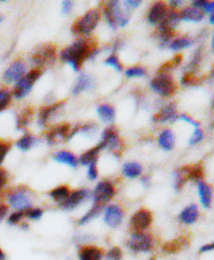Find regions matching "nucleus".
Here are the masks:
<instances>
[{
    "mask_svg": "<svg viewBox=\"0 0 214 260\" xmlns=\"http://www.w3.org/2000/svg\"><path fill=\"white\" fill-rule=\"evenodd\" d=\"M97 53V46L94 41L80 39L70 46L66 47L61 53V59L69 63L72 69L77 72L83 63Z\"/></svg>",
    "mask_w": 214,
    "mask_h": 260,
    "instance_id": "1",
    "label": "nucleus"
},
{
    "mask_svg": "<svg viewBox=\"0 0 214 260\" xmlns=\"http://www.w3.org/2000/svg\"><path fill=\"white\" fill-rule=\"evenodd\" d=\"M126 247L135 253H150L155 248V238L146 232H133L126 240Z\"/></svg>",
    "mask_w": 214,
    "mask_h": 260,
    "instance_id": "2",
    "label": "nucleus"
},
{
    "mask_svg": "<svg viewBox=\"0 0 214 260\" xmlns=\"http://www.w3.org/2000/svg\"><path fill=\"white\" fill-rule=\"evenodd\" d=\"M100 21V12L95 9L88 11L83 18L77 19L71 26L73 35H88Z\"/></svg>",
    "mask_w": 214,
    "mask_h": 260,
    "instance_id": "3",
    "label": "nucleus"
},
{
    "mask_svg": "<svg viewBox=\"0 0 214 260\" xmlns=\"http://www.w3.org/2000/svg\"><path fill=\"white\" fill-rule=\"evenodd\" d=\"M105 16L109 25L112 28L124 26L130 20V15L123 12L119 6V2H109L105 6Z\"/></svg>",
    "mask_w": 214,
    "mask_h": 260,
    "instance_id": "4",
    "label": "nucleus"
},
{
    "mask_svg": "<svg viewBox=\"0 0 214 260\" xmlns=\"http://www.w3.org/2000/svg\"><path fill=\"white\" fill-rule=\"evenodd\" d=\"M42 73L40 70L36 69L29 72L26 76L21 78L14 88V95L16 99H23L24 96L27 95V93L30 91V89L34 86L36 81L41 77Z\"/></svg>",
    "mask_w": 214,
    "mask_h": 260,
    "instance_id": "5",
    "label": "nucleus"
},
{
    "mask_svg": "<svg viewBox=\"0 0 214 260\" xmlns=\"http://www.w3.org/2000/svg\"><path fill=\"white\" fill-rule=\"evenodd\" d=\"M151 87L162 96H170L176 91L174 79L167 74H160L154 78L151 82Z\"/></svg>",
    "mask_w": 214,
    "mask_h": 260,
    "instance_id": "6",
    "label": "nucleus"
},
{
    "mask_svg": "<svg viewBox=\"0 0 214 260\" xmlns=\"http://www.w3.org/2000/svg\"><path fill=\"white\" fill-rule=\"evenodd\" d=\"M153 222V214L150 210L140 209L130 219V225L134 232H144Z\"/></svg>",
    "mask_w": 214,
    "mask_h": 260,
    "instance_id": "7",
    "label": "nucleus"
},
{
    "mask_svg": "<svg viewBox=\"0 0 214 260\" xmlns=\"http://www.w3.org/2000/svg\"><path fill=\"white\" fill-rule=\"evenodd\" d=\"M114 195H115V188L110 182L108 181L100 182L96 185L93 191L94 204H100L105 206L109 201L113 199Z\"/></svg>",
    "mask_w": 214,
    "mask_h": 260,
    "instance_id": "8",
    "label": "nucleus"
},
{
    "mask_svg": "<svg viewBox=\"0 0 214 260\" xmlns=\"http://www.w3.org/2000/svg\"><path fill=\"white\" fill-rule=\"evenodd\" d=\"M9 203L18 211H25L31 208V200L28 197L27 190L23 188L15 190L9 197Z\"/></svg>",
    "mask_w": 214,
    "mask_h": 260,
    "instance_id": "9",
    "label": "nucleus"
},
{
    "mask_svg": "<svg viewBox=\"0 0 214 260\" xmlns=\"http://www.w3.org/2000/svg\"><path fill=\"white\" fill-rule=\"evenodd\" d=\"M56 56H57L56 47L53 45H45L40 47L39 50L32 55L31 61L35 64L39 65V67H43V65L54 63L56 60Z\"/></svg>",
    "mask_w": 214,
    "mask_h": 260,
    "instance_id": "10",
    "label": "nucleus"
},
{
    "mask_svg": "<svg viewBox=\"0 0 214 260\" xmlns=\"http://www.w3.org/2000/svg\"><path fill=\"white\" fill-rule=\"evenodd\" d=\"M97 147L100 150L104 148H109V149H117L120 147V139L118 136L117 129H115L114 127L107 128L102 137L101 143L97 145Z\"/></svg>",
    "mask_w": 214,
    "mask_h": 260,
    "instance_id": "11",
    "label": "nucleus"
},
{
    "mask_svg": "<svg viewBox=\"0 0 214 260\" xmlns=\"http://www.w3.org/2000/svg\"><path fill=\"white\" fill-rule=\"evenodd\" d=\"M89 197H90V191L87 189L75 190L69 194L68 199L66 200L63 204H61L60 207L66 211L73 210L84 201H86Z\"/></svg>",
    "mask_w": 214,
    "mask_h": 260,
    "instance_id": "12",
    "label": "nucleus"
},
{
    "mask_svg": "<svg viewBox=\"0 0 214 260\" xmlns=\"http://www.w3.org/2000/svg\"><path fill=\"white\" fill-rule=\"evenodd\" d=\"M190 245V239L187 236H179L173 240H169L165 243H163L161 247V251L164 254H178L181 251H183Z\"/></svg>",
    "mask_w": 214,
    "mask_h": 260,
    "instance_id": "13",
    "label": "nucleus"
},
{
    "mask_svg": "<svg viewBox=\"0 0 214 260\" xmlns=\"http://www.w3.org/2000/svg\"><path fill=\"white\" fill-rule=\"evenodd\" d=\"M124 213L118 205H111L106 208L105 222L111 228H117L122 222Z\"/></svg>",
    "mask_w": 214,
    "mask_h": 260,
    "instance_id": "14",
    "label": "nucleus"
},
{
    "mask_svg": "<svg viewBox=\"0 0 214 260\" xmlns=\"http://www.w3.org/2000/svg\"><path fill=\"white\" fill-rule=\"evenodd\" d=\"M77 255L79 260H103L105 251L96 246L85 245L78 249Z\"/></svg>",
    "mask_w": 214,
    "mask_h": 260,
    "instance_id": "15",
    "label": "nucleus"
},
{
    "mask_svg": "<svg viewBox=\"0 0 214 260\" xmlns=\"http://www.w3.org/2000/svg\"><path fill=\"white\" fill-rule=\"evenodd\" d=\"M24 73H25L24 63L21 61H16L5 72L4 79L8 83L18 82L21 78H23Z\"/></svg>",
    "mask_w": 214,
    "mask_h": 260,
    "instance_id": "16",
    "label": "nucleus"
},
{
    "mask_svg": "<svg viewBox=\"0 0 214 260\" xmlns=\"http://www.w3.org/2000/svg\"><path fill=\"white\" fill-rule=\"evenodd\" d=\"M179 116L177 113V108L175 104H168L164 106L158 113L154 116L153 121L155 123H165L170 122L174 123L176 120H178Z\"/></svg>",
    "mask_w": 214,
    "mask_h": 260,
    "instance_id": "17",
    "label": "nucleus"
},
{
    "mask_svg": "<svg viewBox=\"0 0 214 260\" xmlns=\"http://www.w3.org/2000/svg\"><path fill=\"white\" fill-rule=\"evenodd\" d=\"M168 10L165 7V4L157 3L151 9L149 16H147V20L151 24H160L166 18Z\"/></svg>",
    "mask_w": 214,
    "mask_h": 260,
    "instance_id": "18",
    "label": "nucleus"
},
{
    "mask_svg": "<svg viewBox=\"0 0 214 260\" xmlns=\"http://www.w3.org/2000/svg\"><path fill=\"white\" fill-rule=\"evenodd\" d=\"M70 134H71L70 126L68 124H61V125L49 130L46 135V139L49 144H54V143H56L58 138L68 140Z\"/></svg>",
    "mask_w": 214,
    "mask_h": 260,
    "instance_id": "19",
    "label": "nucleus"
},
{
    "mask_svg": "<svg viewBox=\"0 0 214 260\" xmlns=\"http://www.w3.org/2000/svg\"><path fill=\"white\" fill-rule=\"evenodd\" d=\"M93 86H94L93 79L87 74H81L77 78L76 83L74 84V86L72 88V93L74 95H77L80 92H83V91L88 90V89H91Z\"/></svg>",
    "mask_w": 214,
    "mask_h": 260,
    "instance_id": "20",
    "label": "nucleus"
},
{
    "mask_svg": "<svg viewBox=\"0 0 214 260\" xmlns=\"http://www.w3.org/2000/svg\"><path fill=\"white\" fill-rule=\"evenodd\" d=\"M199 215H200V212H199V209H197V206L190 205L186 207L182 212L180 213L179 218L185 224H192L197 220V218H199Z\"/></svg>",
    "mask_w": 214,
    "mask_h": 260,
    "instance_id": "21",
    "label": "nucleus"
},
{
    "mask_svg": "<svg viewBox=\"0 0 214 260\" xmlns=\"http://www.w3.org/2000/svg\"><path fill=\"white\" fill-rule=\"evenodd\" d=\"M197 188H199V194L203 207L206 209L210 208L212 202V188L203 181L197 183Z\"/></svg>",
    "mask_w": 214,
    "mask_h": 260,
    "instance_id": "22",
    "label": "nucleus"
},
{
    "mask_svg": "<svg viewBox=\"0 0 214 260\" xmlns=\"http://www.w3.org/2000/svg\"><path fill=\"white\" fill-rule=\"evenodd\" d=\"M186 175L187 180H191L194 182H201L202 178L204 176L203 168L200 165H194V166H185L183 168H181Z\"/></svg>",
    "mask_w": 214,
    "mask_h": 260,
    "instance_id": "23",
    "label": "nucleus"
},
{
    "mask_svg": "<svg viewBox=\"0 0 214 260\" xmlns=\"http://www.w3.org/2000/svg\"><path fill=\"white\" fill-rule=\"evenodd\" d=\"M180 19L184 21H192V22H199L203 20L204 15L199 10L193 8H186L179 14Z\"/></svg>",
    "mask_w": 214,
    "mask_h": 260,
    "instance_id": "24",
    "label": "nucleus"
},
{
    "mask_svg": "<svg viewBox=\"0 0 214 260\" xmlns=\"http://www.w3.org/2000/svg\"><path fill=\"white\" fill-rule=\"evenodd\" d=\"M97 113H98V117L101 118V120L106 123H113V121L115 120V109L114 107H112L109 104H103L101 106H98L97 108Z\"/></svg>",
    "mask_w": 214,
    "mask_h": 260,
    "instance_id": "25",
    "label": "nucleus"
},
{
    "mask_svg": "<svg viewBox=\"0 0 214 260\" xmlns=\"http://www.w3.org/2000/svg\"><path fill=\"white\" fill-rule=\"evenodd\" d=\"M159 144L164 150H172L175 146V137L172 133V130L165 129L163 130L161 135L159 136Z\"/></svg>",
    "mask_w": 214,
    "mask_h": 260,
    "instance_id": "26",
    "label": "nucleus"
},
{
    "mask_svg": "<svg viewBox=\"0 0 214 260\" xmlns=\"http://www.w3.org/2000/svg\"><path fill=\"white\" fill-rule=\"evenodd\" d=\"M64 104V102H59L57 104H54V105H49V106H46V107H43L39 113V125L41 126H44L47 122V120L51 118L54 113L60 108L62 107V105Z\"/></svg>",
    "mask_w": 214,
    "mask_h": 260,
    "instance_id": "27",
    "label": "nucleus"
},
{
    "mask_svg": "<svg viewBox=\"0 0 214 260\" xmlns=\"http://www.w3.org/2000/svg\"><path fill=\"white\" fill-rule=\"evenodd\" d=\"M70 194V191H69V188L67 186H60V187H57L55 188L54 190H52L51 192H49V195H51V198L59 203V205L63 204L66 200L68 199Z\"/></svg>",
    "mask_w": 214,
    "mask_h": 260,
    "instance_id": "28",
    "label": "nucleus"
},
{
    "mask_svg": "<svg viewBox=\"0 0 214 260\" xmlns=\"http://www.w3.org/2000/svg\"><path fill=\"white\" fill-rule=\"evenodd\" d=\"M55 160L60 162V164H65V165H68V166L74 167V168L77 166L76 157L68 151H60V152L56 153Z\"/></svg>",
    "mask_w": 214,
    "mask_h": 260,
    "instance_id": "29",
    "label": "nucleus"
},
{
    "mask_svg": "<svg viewBox=\"0 0 214 260\" xmlns=\"http://www.w3.org/2000/svg\"><path fill=\"white\" fill-rule=\"evenodd\" d=\"M122 173L127 178H135L142 173V167L138 162H125L122 167Z\"/></svg>",
    "mask_w": 214,
    "mask_h": 260,
    "instance_id": "30",
    "label": "nucleus"
},
{
    "mask_svg": "<svg viewBox=\"0 0 214 260\" xmlns=\"http://www.w3.org/2000/svg\"><path fill=\"white\" fill-rule=\"evenodd\" d=\"M104 207H105L104 205L93 204L92 208L88 211V212H87L83 217H80V218L78 219L77 223H78L79 225H81V224H85V223L89 222V221L92 220L94 217H96L98 214H101V212L103 211Z\"/></svg>",
    "mask_w": 214,
    "mask_h": 260,
    "instance_id": "31",
    "label": "nucleus"
},
{
    "mask_svg": "<svg viewBox=\"0 0 214 260\" xmlns=\"http://www.w3.org/2000/svg\"><path fill=\"white\" fill-rule=\"evenodd\" d=\"M100 149H98V147L96 146V147L88 150L87 152H85L84 154H81L80 156V162L81 165L84 166H90L91 164H94V162H96L97 160V157H98V153H100Z\"/></svg>",
    "mask_w": 214,
    "mask_h": 260,
    "instance_id": "32",
    "label": "nucleus"
},
{
    "mask_svg": "<svg viewBox=\"0 0 214 260\" xmlns=\"http://www.w3.org/2000/svg\"><path fill=\"white\" fill-rule=\"evenodd\" d=\"M157 35H158V38L161 40V42L164 44V43L168 42L173 38L174 28H170V27H168L166 25H163V24H159Z\"/></svg>",
    "mask_w": 214,
    "mask_h": 260,
    "instance_id": "33",
    "label": "nucleus"
},
{
    "mask_svg": "<svg viewBox=\"0 0 214 260\" xmlns=\"http://www.w3.org/2000/svg\"><path fill=\"white\" fill-rule=\"evenodd\" d=\"M36 143V138L31 135H25L23 136L18 142H17V147L20 150L26 151L28 149H30L32 146L35 145Z\"/></svg>",
    "mask_w": 214,
    "mask_h": 260,
    "instance_id": "34",
    "label": "nucleus"
},
{
    "mask_svg": "<svg viewBox=\"0 0 214 260\" xmlns=\"http://www.w3.org/2000/svg\"><path fill=\"white\" fill-rule=\"evenodd\" d=\"M192 43H193L192 40L188 38H178L170 43L169 47L173 51H179V50H182V48H186L190 46Z\"/></svg>",
    "mask_w": 214,
    "mask_h": 260,
    "instance_id": "35",
    "label": "nucleus"
},
{
    "mask_svg": "<svg viewBox=\"0 0 214 260\" xmlns=\"http://www.w3.org/2000/svg\"><path fill=\"white\" fill-rule=\"evenodd\" d=\"M187 181L186 175L184 174V172L182 170H178L175 172V189L177 191H181L182 188L184 187L185 183Z\"/></svg>",
    "mask_w": 214,
    "mask_h": 260,
    "instance_id": "36",
    "label": "nucleus"
},
{
    "mask_svg": "<svg viewBox=\"0 0 214 260\" xmlns=\"http://www.w3.org/2000/svg\"><path fill=\"white\" fill-rule=\"evenodd\" d=\"M12 100V94L7 89L0 90V111L5 110Z\"/></svg>",
    "mask_w": 214,
    "mask_h": 260,
    "instance_id": "37",
    "label": "nucleus"
},
{
    "mask_svg": "<svg viewBox=\"0 0 214 260\" xmlns=\"http://www.w3.org/2000/svg\"><path fill=\"white\" fill-rule=\"evenodd\" d=\"M31 113H32V110L30 109H26L24 110L21 115L18 117V120H17V127L19 129L21 128H24L25 126L28 125V122L31 118Z\"/></svg>",
    "mask_w": 214,
    "mask_h": 260,
    "instance_id": "38",
    "label": "nucleus"
},
{
    "mask_svg": "<svg viewBox=\"0 0 214 260\" xmlns=\"http://www.w3.org/2000/svg\"><path fill=\"white\" fill-rule=\"evenodd\" d=\"M122 251L119 247H113L106 254L107 260H122Z\"/></svg>",
    "mask_w": 214,
    "mask_h": 260,
    "instance_id": "39",
    "label": "nucleus"
},
{
    "mask_svg": "<svg viewBox=\"0 0 214 260\" xmlns=\"http://www.w3.org/2000/svg\"><path fill=\"white\" fill-rule=\"evenodd\" d=\"M43 215V210L40 208H29L25 210V216L32 220H38Z\"/></svg>",
    "mask_w": 214,
    "mask_h": 260,
    "instance_id": "40",
    "label": "nucleus"
},
{
    "mask_svg": "<svg viewBox=\"0 0 214 260\" xmlns=\"http://www.w3.org/2000/svg\"><path fill=\"white\" fill-rule=\"evenodd\" d=\"M106 65H109V67H112L114 70H116L117 72H121L122 71V65L119 61V59L117 58L116 55H111L106 61H105Z\"/></svg>",
    "mask_w": 214,
    "mask_h": 260,
    "instance_id": "41",
    "label": "nucleus"
},
{
    "mask_svg": "<svg viewBox=\"0 0 214 260\" xmlns=\"http://www.w3.org/2000/svg\"><path fill=\"white\" fill-rule=\"evenodd\" d=\"M146 72L144 69L142 68H132V69H129L125 71V76L129 77V78H134V77H143L145 76Z\"/></svg>",
    "mask_w": 214,
    "mask_h": 260,
    "instance_id": "42",
    "label": "nucleus"
},
{
    "mask_svg": "<svg viewBox=\"0 0 214 260\" xmlns=\"http://www.w3.org/2000/svg\"><path fill=\"white\" fill-rule=\"evenodd\" d=\"M25 217V211H18V212L13 213L9 217V223L10 224H17L22 220V218Z\"/></svg>",
    "mask_w": 214,
    "mask_h": 260,
    "instance_id": "43",
    "label": "nucleus"
},
{
    "mask_svg": "<svg viewBox=\"0 0 214 260\" xmlns=\"http://www.w3.org/2000/svg\"><path fill=\"white\" fill-rule=\"evenodd\" d=\"M203 138H204V134H203L202 130H200L199 128H196L194 134L192 135V137H191V139L189 141V144L190 145H195V144H197L199 142H201L203 140Z\"/></svg>",
    "mask_w": 214,
    "mask_h": 260,
    "instance_id": "44",
    "label": "nucleus"
},
{
    "mask_svg": "<svg viewBox=\"0 0 214 260\" xmlns=\"http://www.w3.org/2000/svg\"><path fill=\"white\" fill-rule=\"evenodd\" d=\"M11 146L8 143H0V165H2V162L4 161L5 157L7 156L8 152L10 151Z\"/></svg>",
    "mask_w": 214,
    "mask_h": 260,
    "instance_id": "45",
    "label": "nucleus"
},
{
    "mask_svg": "<svg viewBox=\"0 0 214 260\" xmlns=\"http://www.w3.org/2000/svg\"><path fill=\"white\" fill-rule=\"evenodd\" d=\"M181 82H182L183 85L185 86H189V85H192L194 82H195V77L192 73H186L182 80H181Z\"/></svg>",
    "mask_w": 214,
    "mask_h": 260,
    "instance_id": "46",
    "label": "nucleus"
},
{
    "mask_svg": "<svg viewBox=\"0 0 214 260\" xmlns=\"http://www.w3.org/2000/svg\"><path fill=\"white\" fill-rule=\"evenodd\" d=\"M97 175H98V171H97V167H96V162H94V164H91L89 166V169H88V177L90 178V180L94 181L97 178Z\"/></svg>",
    "mask_w": 214,
    "mask_h": 260,
    "instance_id": "47",
    "label": "nucleus"
},
{
    "mask_svg": "<svg viewBox=\"0 0 214 260\" xmlns=\"http://www.w3.org/2000/svg\"><path fill=\"white\" fill-rule=\"evenodd\" d=\"M8 183V173L5 169L0 168V189H3Z\"/></svg>",
    "mask_w": 214,
    "mask_h": 260,
    "instance_id": "48",
    "label": "nucleus"
},
{
    "mask_svg": "<svg viewBox=\"0 0 214 260\" xmlns=\"http://www.w3.org/2000/svg\"><path fill=\"white\" fill-rule=\"evenodd\" d=\"M179 120H181V121H185V122H187V123H189V124H191V125H193L194 127H199L200 126V124L197 123V122H195V121H193L191 118H189L188 116H186V115H181V116H179V118H178Z\"/></svg>",
    "mask_w": 214,
    "mask_h": 260,
    "instance_id": "49",
    "label": "nucleus"
},
{
    "mask_svg": "<svg viewBox=\"0 0 214 260\" xmlns=\"http://www.w3.org/2000/svg\"><path fill=\"white\" fill-rule=\"evenodd\" d=\"M211 251H214V241L207 243V245L203 246V247L200 249V253H201V254L207 253V252H211Z\"/></svg>",
    "mask_w": 214,
    "mask_h": 260,
    "instance_id": "50",
    "label": "nucleus"
},
{
    "mask_svg": "<svg viewBox=\"0 0 214 260\" xmlns=\"http://www.w3.org/2000/svg\"><path fill=\"white\" fill-rule=\"evenodd\" d=\"M72 7H73V4L71 2H64L63 3V13L64 14H69L72 10Z\"/></svg>",
    "mask_w": 214,
    "mask_h": 260,
    "instance_id": "51",
    "label": "nucleus"
},
{
    "mask_svg": "<svg viewBox=\"0 0 214 260\" xmlns=\"http://www.w3.org/2000/svg\"><path fill=\"white\" fill-rule=\"evenodd\" d=\"M202 9H203L204 12H206V13H214V2H212V3L205 2V4H204V6H203Z\"/></svg>",
    "mask_w": 214,
    "mask_h": 260,
    "instance_id": "52",
    "label": "nucleus"
},
{
    "mask_svg": "<svg viewBox=\"0 0 214 260\" xmlns=\"http://www.w3.org/2000/svg\"><path fill=\"white\" fill-rule=\"evenodd\" d=\"M124 5H126L129 8H138L141 5V2H139V0H126V2H124Z\"/></svg>",
    "mask_w": 214,
    "mask_h": 260,
    "instance_id": "53",
    "label": "nucleus"
},
{
    "mask_svg": "<svg viewBox=\"0 0 214 260\" xmlns=\"http://www.w3.org/2000/svg\"><path fill=\"white\" fill-rule=\"evenodd\" d=\"M8 207L5 206V205H2L0 206V221H2L8 214Z\"/></svg>",
    "mask_w": 214,
    "mask_h": 260,
    "instance_id": "54",
    "label": "nucleus"
},
{
    "mask_svg": "<svg viewBox=\"0 0 214 260\" xmlns=\"http://www.w3.org/2000/svg\"><path fill=\"white\" fill-rule=\"evenodd\" d=\"M204 4H205V0H196V2H193V3H192V6H193V9H196V10H197V8L202 9L203 6H204Z\"/></svg>",
    "mask_w": 214,
    "mask_h": 260,
    "instance_id": "55",
    "label": "nucleus"
},
{
    "mask_svg": "<svg viewBox=\"0 0 214 260\" xmlns=\"http://www.w3.org/2000/svg\"><path fill=\"white\" fill-rule=\"evenodd\" d=\"M183 4V2H180V0H174V2H170V5H172V7H179V6H181Z\"/></svg>",
    "mask_w": 214,
    "mask_h": 260,
    "instance_id": "56",
    "label": "nucleus"
},
{
    "mask_svg": "<svg viewBox=\"0 0 214 260\" xmlns=\"http://www.w3.org/2000/svg\"><path fill=\"white\" fill-rule=\"evenodd\" d=\"M7 259V256L5 254V252L0 249V260H6Z\"/></svg>",
    "mask_w": 214,
    "mask_h": 260,
    "instance_id": "57",
    "label": "nucleus"
},
{
    "mask_svg": "<svg viewBox=\"0 0 214 260\" xmlns=\"http://www.w3.org/2000/svg\"><path fill=\"white\" fill-rule=\"evenodd\" d=\"M210 22H211V23H214V14L210 17Z\"/></svg>",
    "mask_w": 214,
    "mask_h": 260,
    "instance_id": "58",
    "label": "nucleus"
},
{
    "mask_svg": "<svg viewBox=\"0 0 214 260\" xmlns=\"http://www.w3.org/2000/svg\"><path fill=\"white\" fill-rule=\"evenodd\" d=\"M212 47H213V50H214V34H213V40H212Z\"/></svg>",
    "mask_w": 214,
    "mask_h": 260,
    "instance_id": "59",
    "label": "nucleus"
},
{
    "mask_svg": "<svg viewBox=\"0 0 214 260\" xmlns=\"http://www.w3.org/2000/svg\"><path fill=\"white\" fill-rule=\"evenodd\" d=\"M3 20H4V17H3V16H2V15H0V23H2V22H3Z\"/></svg>",
    "mask_w": 214,
    "mask_h": 260,
    "instance_id": "60",
    "label": "nucleus"
},
{
    "mask_svg": "<svg viewBox=\"0 0 214 260\" xmlns=\"http://www.w3.org/2000/svg\"><path fill=\"white\" fill-rule=\"evenodd\" d=\"M149 260H157V258H156V257H152V258L149 259Z\"/></svg>",
    "mask_w": 214,
    "mask_h": 260,
    "instance_id": "61",
    "label": "nucleus"
},
{
    "mask_svg": "<svg viewBox=\"0 0 214 260\" xmlns=\"http://www.w3.org/2000/svg\"><path fill=\"white\" fill-rule=\"evenodd\" d=\"M213 108H214V101H213Z\"/></svg>",
    "mask_w": 214,
    "mask_h": 260,
    "instance_id": "62",
    "label": "nucleus"
}]
</instances>
